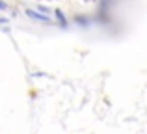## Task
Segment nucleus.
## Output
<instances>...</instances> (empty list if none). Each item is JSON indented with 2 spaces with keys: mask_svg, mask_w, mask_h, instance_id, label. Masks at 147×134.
<instances>
[{
  "mask_svg": "<svg viewBox=\"0 0 147 134\" xmlns=\"http://www.w3.org/2000/svg\"><path fill=\"white\" fill-rule=\"evenodd\" d=\"M37 11H41V13H45V15H49V13H52V9L47 6H37Z\"/></svg>",
  "mask_w": 147,
  "mask_h": 134,
  "instance_id": "obj_3",
  "label": "nucleus"
},
{
  "mask_svg": "<svg viewBox=\"0 0 147 134\" xmlns=\"http://www.w3.org/2000/svg\"><path fill=\"white\" fill-rule=\"evenodd\" d=\"M26 15H28L30 19H36V21H39V22H52L49 15H43L41 11H36V9H26Z\"/></svg>",
  "mask_w": 147,
  "mask_h": 134,
  "instance_id": "obj_1",
  "label": "nucleus"
},
{
  "mask_svg": "<svg viewBox=\"0 0 147 134\" xmlns=\"http://www.w3.org/2000/svg\"><path fill=\"white\" fill-rule=\"evenodd\" d=\"M54 15H56L58 21H61V24H63V28H65V17H63V13H61L60 9H56V11H54Z\"/></svg>",
  "mask_w": 147,
  "mask_h": 134,
  "instance_id": "obj_2",
  "label": "nucleus"
}]
</instances>
